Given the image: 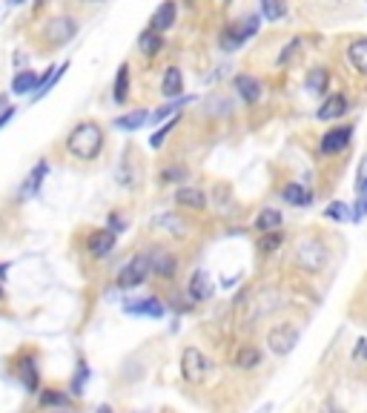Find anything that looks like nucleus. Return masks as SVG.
<instances>
[{
    "mask_svg": "<svg viewBox=\"0 0 367 413\" xmlns=\"http://www.w3.org/2000/svg\"><path fill=\"white\" fill-rule=\"evenodd\" d=\"M296 261L299 267H304L307 273H319L324 264H327V250L321 241L316 239H304L299 247H296Z\"/></svg>",
    "mask_w": 367,
    "mask_h": 413,
    "instance_id": "nucleus-5",
    "label": "nucleus"
},
{
    "mask_svg": "<svg viewBox=\"0 0 367 413\" xmlns=\"http://www.w3.org/2000/svg\"><path fill=\"white\" fill-rule=\"evenodd\" d=\"M207 370H209V362H207V356L198 347H187L181 353V376L189 385H201L207 379Z\"/></svg>",
    "mask_w": 367,
    "mask_h": 413,
    "instance_id": "nucleus-3",
    "label": "nucleus"
},
{
    "mask_svg": "<svg viewBox=\"0 0 367 413\" xmlns=\"http://www.w3.org/2000/svg\"><path fill=\"white\" fill-rule=\"evenodd\" d=\"M187 101H192V98H184V101H176V104H167V107H161V109H156V115H149V121L152 124H161V121H167V118L172 115V112H178Z\"/></svg>",
    "mask_w": 367,
    "mask_h": 413,
    "instance_id": "nucleus-31",
    "label": "nucleus"
},
{
    "mask_svg": "<svg viewBox=\"0 0 367 413\" xmlns=\"http://www.w3.org/2000/svg\"><path fill=\"white\" fill-rule=\"evenodd\" d=\"M98 413H112V410H109L106 405H101V407H98Z\"/></svg>",
    "mask_w": 367,
    "mask_h": 413,
    "instance_id": "nucleus-42",
    "label": "nucleus"
},
{
    "mask_svg": "<svg viewBox=\"0 0 367 413\" xmlns=\"http://www.w3.org/2000/svg\"><path fill=\"white\" fill-rule=\"evenodd\" d=\"M361 192L367 195V175H361V181H359V195H361Z\"/></svg>",
    "mask_w": 367,
    "mask_h": 413,
    "instance_id": "nucleus-41",
    "label": "nucleus"
},
{
    "mask_svg": "<svg viewBox=\"0 0 367 413\" xmlns=\"http://www.w3.org/2000/svg\"><path fill=\"white\" fill-rule=\"evenodd\" d=\"M347 112V98L344 95H330L327 101L319 107V112H316V118L319 121H336V118H341Z\"/></svg>",
    "mask_w": 367,
    "mask_h": 413,
    "instance_id": "nucleus-11",
    "label": "nucleus"
},
{
    "mask_svg": "<svg viewBox=\"0 0 367 413\" xmlns=\"http://www.w3.org/2000/svg\"><path fill=\"white\" fill-rule=\"evenodd\" d=\"M124 310L129 313V316H149V319H161L164 316V304L156 296H147V299H138V302H126Z\"/></svg>",
    "mask_w": 367,
    "mask_h": 413,
    "instance_id": "nucleus-8",
    "label": "nucleus"
},
{
    "mask_svg": "<svg viewBox=\"0 0 367 413\" xmlns=\"http://www.w3.org/2000/svg\"><path fill=\"white\" fill-rule=\"evenodd\" d=\"M258 365H261V350L256 345H244L238 350V356H236V367L238 370H253Z\"/></svg>",
    "mask_w": 367,
    "mask_h": 413,
    "instance_id": "nucleus-23",
    "label": "nucleus"
},
{
    "mask_svg": "<svg viewBox=\"0 0 367 413\" xmlns=\"http://www.w3.org/2000/svg\"><path fill=\"white\" fill-rule=\"evenodd\" d=\"M149 275V255H135V259L118 273V287L129 290V287H138L147 282Z\"/></svg>",
    "mask_w": 367,
    "mask_h": 413,
    "instance_id": "nucleus-7",
    "label": "nucleus"
},
{
    "mask_svg": "<svg viewBox=\"0 0 367 413\" xmlns=\"http://www.w3.org/2000/svg\"><path fill=\"white\" fill-rule=\"evenodd\" d=\"M66 149L75 155L78 161H95L104 149V129L95 121H84L78 124L69 138H66Z\"/></svg>",
    "mask_w": 367,
    "mask_h": 413,
    "instance_id": "nucleus-1",
    "label": "nucleus"
},
{
    "mask_svg": "<svg viewBox=\"0 0 367 413\" xmlns=\"http://www.w3.org/2000/svg\"><path fill=\"white\" fill-rule=\"evenodd\" d=\"M37 77L32 69H26V72H21V75H15V81H12V92L15 95H26V92H35V86H37Z\"/></svg>",
    "mask_w": 367,
    "mask_h": 413,
    "instance_id": "nucleus-29",
    "label": "nucleus"
},
{
    "mask_svg": "<svg viewBox=\"0 0 367 413\" xmlns=\"http://www.w3.org/2000/svg\"><path fill=\"white\" fill-rule=\"evenodd\" d=\"M279 227H281V212L276 207H264L256 219V230L267 235V232H279Z\"/></svg>",
    "mask_w": 367,
    "mask_h": 413,
    "instance_id": "nucleus-18",
    "label": "nucleus"
},
{
    "mask_svg": "<svg viewBox=\"0 0 367 413\" xmlns=\"http://www.w3.org/2000/svg\"><path fill=\"white\" fill-rule=\"evenodd\" d=\"M258 26H261V15H247V17H241L238 24H233L229 29L221 32V49H224V52L241 49V44L250 41V37L258 32Z\"/></svg>",
    "mask_w": 367,
    "mask_h": 413,
    "instance_id": "nucleus-2",
    "label": "nucleus"
},
{
    "mask_svg": "<svg viewBox=\"0 0 367 413\" xmlns=\"http://www.w3.org/2000/svg\"><path fill=\"white\" fill-rule=\"evenodd\" d=\"M144 124H149V112L147 109H135V112H126L121 118H115V129H124V132H138Z\"/></svg>",
    "mask_w": 367,
    "mask_h": 413,
    "instance_id": "nucleus-15",
    "label": "nucleus"
},
{
    "mask_svg": "<svg viewBox=\"0 0 367 413\" xmlns=\"http://www.w3.org/2000/svg\"><path fill=\"white\" fill-rule=\"evenodd\" d=\"M152 224L161 227V230H167V232H172V235H178V239H184V235H187V224L178 219V215H172V212L158 215V219L152 221Z\"/></svg>",
    "mask_w": 367,
    "mask_h": 413,
    "instance_id": "nucleus-27",
    "label": "nucleus"
},
{
    "mask_svg": "<svg viewBox=\"0 0 367 413\" xmlns=\"http://www.w3.org/2000/svg\"><path fill=\"white\" fill-rule=\"evenodd\" d=\"M347 57H350L356 72L367 75V37H359V41H353L350 46H347Z\"/></svg>",
    "mask_w": 367,
    "mask_h": 413,
    "instance_id": "nucleus-20",
    "label": "nucleus"
},
{
    "mask_svg": "<svg viewBox=\"0 0 367 413\" xmlns=\"http://www.w3.org/2000/svg\"><path fill=\"white\" fill-rule=\"evenodd\" d=\"M299 46H301V41H299V37H296V41H290V44H287V49L279 55V64H287V61H290V55H293Z\"/></svg>",
    "mask_w": 367,
    "mask_h": 413,
    "instance_id": "nucleus-37",
    "label": "nucleus"
},
{
    "mask_svg": "<svg viewBox=\"0 0 367 413\" xmlns=\"http://www.w3.org/2000/svg\"><path fill=\"white\" fill-rule=\"evenodd\" d=\"M161 92H164L167 98H178V95L184 92V75H181V69H178V66H169V69L164 72Z\"/></svg>",
    "mask_w": 367,
    "mask_h": 413,
    "instance_id": "nucleus-17",
    "label": "nucleus"
},
{
    "mask_svg": "<svg viewBox=\"0 0 367 413\" xmlns=\"http://www.w3.org/2000/svg\"><path fill=\"white\" fill-rule=\"evenodd\" d=\"M176 17H178V6H176V3H161V6H158V12L152 15L149 29L161 35V32H167L172 24H176Z\"/></svg>",
    "mask_w": 367,
    "mask_h": 413,
    "instance_id": "nucleus-13",
    "label": "nucleus"
},
{
    "mask_svg": "<svg viewBox=\"0 0 367 413\" xmlns=\"http://www.w3.org/2000/svg\"><path fill=\"white\" fill-rule=\"evenodd\" d=\"M17 373H21L26 390L35 393V390H37V367H35V359H32V356H23L21 365H17Z\"/></svg>",
    "mask_w": 367,
    "mask_h": 413,
    "instance_id": "nucleus-28",
    "label": "nucleus"
},
{
    "mask_svg": "<svg viewBox=\"0 0 367 413\" xmlns=\"http://www.w3.org/2000/svg\"><path fill=\"white\" fill-rule=\"evenodd\" d=\"M364 212H367V195L361 192V195H359V201H356V210H353V219L359 221V219H361Z\"/></svg>",
    "mask_w": 367,
    "mask_h": 413,
    "instance_id": "nucleus-39",
    "label": "nucleus"
},
{
    "mask_svg": "<svg viewBox=\"0 0 367 413\" xmlns=\"http://www.w3.org/2000/svg\"><path fill=\"white\" fill-rule=\"evenodd\" d=\"M281 247V232H267L258 239V250L261 253H276Z\"/></svg>",
    "mask_w": 367,
    "mask_h": 413,
    "instance_id": "nucleus-34",
    "label": "nucleus"
},
{
    "mask_svg": "<svg viewBox=\"0 0 367 413\" xmlns=\"http://www.w3.org/2000/svg\"><path fill=\"white\" fill-rule=\"evenodd\" d=\"M112 98L115 104H124L129 98V66L121 64L118 66V75H115V86H112Z\"/></svg>",
    "mask_w": 367,
    "mask_h": 413,
    "instance_id": "nucleus-24",
    "label": "nucleus"
},
{
    "mask_svg": "<svg viewBox=\"0 0 367 413\" xmlns=\"http://www.w3.org/2000/svg\"><path fill=\"white\" fill-rule=\"evenodd\" d=\"M287 6L284 3H273V0H264L261 3V15L267 17V21H279V17H284Z\"/></svg>",
    "mask_w": 367,
    "mask_h": 413,
    "instance_id": "nucleus-33",
    "label": "nucleus"
},
{
    "mask_svg": "<svg viewBox=\"0 0 367 413\" xmlns=\"http://www.w3.org/2000/svg\"><path fill=\"white\" fill-rule=\"evenodd\" d=\"M78 35V21L75 17H52L44 24V41L49 46H64Z\"/></svg>",
    "mask_w": 367,
    "mask_h": 413,
    "instance_id": "nucleus-4",
    "label": "nucleus"
},
{
    "mask_svg": "<svg viewBox=\"0 0 367 413\" xmlns=\"http://www.w3.org/2000/svg\"><path fill=\"white\" fill-rule=\"evenodd\" d=\"M69 69V64H61V66H49L46 69V75L41 77V81H37V86H35V92H32V98H35V101H41V98L57 84V81H61V77H64V72Z\"/></svg>",
    "mask_w": 367,
    "mask_h": 413,
    "instance_id": "nucleus-14",
    "label": "nucleus"
},
{
    "mask_svg": "<svg viewBox=\"0 0 367 413\" xmlns=\"http://www.w3.org/2000/svg\"><path fill=\"white\" fill-rule=\"evenodd\" d=\"M86 379H89V367L81 362V365H78V373H75V379H72V393H75V396H81V393H84Z\"/></svg>",
    "mask_w": 367,
    "mask_h": 413,
    "instance_id": "nucleus-35",
    "label": "nucleus"
},
{
    "mask_svg": "<svg viewBox=\"0 0 367 413\" xmlns=\"http://www.w3.org/2000/svg\"><path fill=\"white\" fill-rule=\"evenodd\" d=\"M0 299H3V290H0Z\"/></svg>",
    "mask_w": 367,
    "mask_h": 413,
    "instance_id": "nucleus-44",
    "label": "nucleus"
},
{
    "mask_svg": "<svg viewBox=\"0 0 367 413\" xmlns=\"http://www.w3.org/2000/svg\"><path fill=\"white\" fill-rule=\"evenodd\" d=\"M364 359H367V347H364Z\"/></svg>",
    "mask_w": 367,
    "mask_h": 413,
    "instance_id": "nucleus-43",
    "label": "nucleus"
},
{
    "mask_svg": "<svg viewBox=\"0 0 367 413\" xmlns=\"http://www.w3.org/2000/svg\"><path fill=\"white\" fill-rule=\"evenodd\" d=\"M284 201L293 207H310L313 204V192L304 184H287L284 187Z\"/></svg>",
    "mask_w": 367,
    "mask_h": 413,
    "instance_id": "nucleus-19",
    "label": "nucleus"
},
{
    "mask_svg": "<svg viewBox=\"0 0 367 413\" xmlns=\"http://www.w3.org/2000/svg\"><path fill=\"white\" fill-rule=\"evenodd\" d=\"M176 201L184 204V207H189V210H204V204H207L204 192L196 190V187H181V190L176 192Z\"/></svg>",
    "mask_w": 367,
    "mask_h": 413,
    "instance_id": "nucleus-22",
    "label": "nucleus"
},
{
    "mask_svg": "<svg viewBox=\"0 0 367 413\" xmlns=\"http://www.w3.org/2000/svg\"><path fill=\"white\" fill-rule=\"evenodd\" d=\"M149 270H156L158 275H172V270H176V261H172L169 253L156 250V253H149Z\"/></svg>",
    "mask_w": 367,
    "mask_h": 413,
    "instance_id": "nucleus-26",
    "label": "nucleus"
},
{
    "mask_svg": "<svg viewBox=\"0 0 367 413\" xmlns=\"http://www.w3.org/2000/svg\"><path fill=\"white\" fill-rule=\"evenodd\" d=\"M187 293H189L192 302L209 299V275L204 270H196V273H192V279H189V284H187Z\"/></svg>",
    "mask_w": 367,
    "mask_h": 413,
    "instance_id": "nucleus-16",
    "label": "nucleus"
},
{
    "mask_svg": "<svg viewBox=\"0 0 367 413\" xmlns=\"http://www.w3.org/2000/svg\"><path fill=\"white\" fill-rule=\"evenodd\" d=\"M115 239H118V235L109 232V230L92 232V239H89V253L95 255V259H106V255L115 250Z\"/></svg>",
    "mask_w": 367,
    "mask_h": 413,
    "instance_id": "nucleus-10",
    "label": "nucleus"
},
{
    "mask_svg": "<svg viewBox=\"0 0 367 413\" xmlns=\"http://www.w3.org/2000/svg\"><path fill=\"white\" fill-rule=\"evenodd\" d=\"M138 49L147 55V57H152V55H158L161 49H164V37L158 35V32H152V29H147V32H141V37H138Z\"/></svg>",
    "mask_w": 367,
    "mask_h": 413,
    "instance_id": "nucleus-25",
    "label": "nucleus"
},
{
    "mask_svg": "<svg viewBox=\"0 0 367 413\" xmlns=\"http://www.w3.org/2000/svg\"><path fill=\"white\" fill-rule=\"evenodd\" d=\"M324 86H327V69H321V66L310 69V75H307V92L319 95V92H324Z\"/></svg>",
    "mask_w": 367,
    "mask_h": 413,
    "instance_id": "nucleus-30",
    "label": "nucleus"
},
{
    "mask_svg": "<svg viewBox=\"0 0 367 413\" xmlns=\"http://www.w3.org/2000/svg\"><path fill=\"white\" fill-rule=\"evenodd\" d=\"M327 219H333V221H350L353 212H350V207H347V204L333 201L330 207H327Z\"/></svg>",
    "mask_w": 367,
    "mask_h": 413,
    "instance_id": "nucleus-32",
    "label": "nucleus"
},
{
    "mask_svg": "<svg viewBox=\"0 0 367 413\" xmlns=\"http://www.w3.org/2000/svg\"><path fill=\"white\" fill-rule=\"evenodd\" d=\"M172 127H176V121H169L167 127H161V129H158L156 135H152V138H149V147H152V149H158V147H161V144L167 141V135L172 132Z\"/></svg>",
    "mask_w": 367,
    "mask_h": 413,
    "instance_id": "nucleus-36",
    "label": "nucleus"
},
{
    "mask_svg": "<svg viewBox=\"0 0 367 413\" xmlns=\"http://www.w3.org/2000/svg\"><path fill=\"white\" fill-rule=\"evenodd\" d=\"M15 115H17V109H15V107H6L3 112H0V127H3V124H9Z\"/></svg>",
    "mask_w": 367,
    "mask_h": 413,
    "instance_id": "nucleus-40",
    "label": "nucleus"
},
{
    "mask_svg": "<svg viewBox=\"0 0 367 413\" xmlns=\"http://www.w3.org/2000/svg\"><path fill=\"white\" fill-rule=\"evenodd\" d=\"M46 172H49V164L46 161H41L35 169H32V175L23 181V190H21V199H29V195H35L37 190H41V181L46 178Z\"/></svg>",
    "mask_w": 367,
    "mask_h": 413,
    "instance_id": "nucleus-21",
    "label": "nucleus"
},
{
    "mask_svg": "<svg viewBox=\"0 0 367 413\" xmlns=\"http://www.w3.org/2000/svg\"><path fill=\"white\" fill-rule=\"evenodd\" d=\"M44 405H66L64 393H44Z\"/></svg>",
    "mask_w": 367,
    "mask_h": 413,
    "instance_id": "nucleus-38",
    "label": "nucleus"
},
{
    "mask_svg": "<svg viewBox=\"0 0 367 413\" xmlns=\"http://www.w3.org/2000/svg\"><path fill=\"white\" fill-rule=\"evenodd\" d=\"M267 345H270V350H273L276 356H287V353H293V347L299 345V330L293 324H276V327H270Z\"/></svg>",
    "mask_w": 367,
    "mask_h": 413,
    "instance_id": "nucleus-6",
    "label": "nucleus"
},
{
    "mask_svg": "<svg viewBox=\"0 0 367 413\" xmlns=\"http://www.w3.org/2000/svg\"><path fill=\"white\" fill-rule=\"evenodd\" d=\"M350 135H353L350 127H336V129H330L327 135H321V152H324V155L341 152V149L347 147V141H350Z\"/></svg>",
    "mask_w": 367,
    "mask_h": 413,
    "instance_id": "nucleus-9",
    "label": "nucleus"
},
{
    "mask_svg": "<svg viewBox=\"0 0 367 413\" xmlns=\"http://www.w3.org/2000/svg\"><path fill=\"white\" fill-rule=\"evenodd\" d=\"M233 86H236V92L244 98L247 104H256V101H261V84L256 81L253 75H236Z\"/></svg>",
    "mask_w": 367,
    "mask_h": 413,
    "instance_id": "nucleus-12",
    "label": "nucleus"
}]
</instances>
